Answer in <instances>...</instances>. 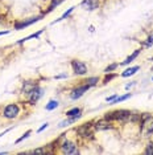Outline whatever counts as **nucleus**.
Instances as JSON below:
<instances>
[{
	"label": "nucleus",
	"instance_id": "1",
	"mask_svg": "<svg viewBox=\"0 0 153 155\" xmlns=\"http://www.w3.org/2000/svg\"><path fill=\"white\" fill-rule=\"evenodd\" d=\"M131 111L128 110H116L112 113H107L106 114V119L110 121H120V122H127L131 119Z\"/></svg>",
	"mask_w": 153,
	"mask_h": 155
},
{
	"label": "nucleus",
	"instance_id": "2",
	"mask_svg": "<svg viewBox=\"0 0 153 155\" xmlns=\"http://www.w3.org/2000/svg\"><path fill=\"white\" fill-rule=\"evenodd\" d=\"M141 131L145 136L150 135L153 133V117L144 115V119H142V123H141Z\"/></svg>",
	"mask_w": 153,
	"mask_h": 155
},
{
	"label": "nucleus",
	"instance_id": "3",
	"mask_svg": "<svg viewBox=\"0 0 153 155\" xmlns=\"http://www.w3.org/2000/svg\"><path fill=\"white\" fill-rule=\"evenodd\" d=\"M18 106L17 105H15V104H11V105H8V106H5V109H4V117L5 118H8V119H12V118H16L18 115Z\"/></svg>",
	"mask_w": 153,
	"mask_h": 155
},
{
	"label": "nucleus",
	"instance_id": "4",
	"mask_svg": "<svg viewBox=\"0 0 153 155\" xmlns=\"http://www.w3.org/2000/svg\"><path fill=\"white\" fill-rule=\"evenodd\" d=\"M61 152L62 154H78V150H76V146L73 142L66 141L61 146Z\"/></svg>",
	"mask_w": 153,
	"mask_h": 155
},
{
	"label": "nucleus",
	"instance_id": "5",
	"mask_svg": "<svg viewBox=\"0 0 153 155\" xmlns=\"http://www.w3.org/2000/svg\"><path fill=\"white\" fill-rule=\"evenodd\" d=\"M71 66H73L75 74H86L87 73V66L84 62L79 61V60H74L71 61Z\"/></svg>",
	"mask_w": 153,
	"mask_h": 155
},
{
	"label": "nucleus",
	"instance_id": "6",
	"mask_svg": "<svg viewBox=\"0 0 153 155\" xmlns=\"http://www.w3.org/2000/svg\"><path fill=\"white\" fill-rule=\"evenodd\" d=\"M90 89V85H87V84H84V85H82V86H79V88H76V89H74L73 91H71V99H78V98H81L82 96H83L84 93H86L87 90Z\"/></svg>",
	"mask_w": 153,
	"mask_h": 155
},
{
	"label": "nucleus",
	"instance_id": "7",
	"mask_svg": "<svg viewBox=\"0 0 153 155\" xmlns=\"http://www.w3.org/2000/svg\"><path fill=\"white\" fill-rule=\"evenodd\" d=\"M42 91H44L42 89H40V88H34L33 90H32L30 93H29V94H30V98H29L30 104H36V102L38 101V98L42 96Z\"/></svg>",
	"mask_w": 153,
	"mask_h": 155
},
{
	"label": "nucleus",
	"instance_id": "8",
	"mask_svg": "<svg viewBox=\"0 0 153 155\" xmlns=\"http://www.w3.org/2000/svg\"><path fill=\"white\" fill-rule=\"evenodd\" d=\"M82 7H84L89 11H92V9L98 8V0H83L82 1Z\"/></svg>",
	"mask_w": 153,
	"mask_h": 155
},
{
	"label": "nucleus",
	"instance_id": "9",
	"mask_svg": "<svg viewBox=\"0 0 153 155\" xmlns=\"http://www.w3.org/2000/svg\"><path fill=\"white\" fill-rule=\"evenodd\" d=\"M41 19V17H32V19H29V20H26V21H23V23H18V24H16V29H21V28H25V27H28V25H30V24H33V23H36V21H38V20Z\"/></svg>",
	"mask_w": 153,
	"mask_h": 155
},
{
	"label": "nucleus",
	"instance_id": "10",
	"mask_svg": "<svg viewBox=\"0 0 153 155\" xmlns=\"http://www.w3.org/2000/svg\"><path fill=\"white\" fill-rule=\"evenodd\" d=\"M139 69H140V66H132V68H128L127 70H124V72L121 73V77H129V76H133L135 73H136Z\"/></svg>",
	"mask_w": 153,
	"mask_h": 155
},
{
	"label": "nucleus",
	"instance_id": "11",
	"mask_svg": "<svg viewBox=\"0 0 153 155\" xmlns=\"http://www.w3.org/2000/svg\"><path fill=\"white\" fill-rule=\"evenodd\" d=\"M139 54H140V49H137V51H135L133 53H132V54H131V56H129V57H127V59L124 60L123 62H121V65H128L129 62H132V61H133V60L136 59V57L139 56Z\"/></svg>",
	"mask_w": 153,
	"mask_h": 155
},
{
	"label": "nucleus",
	"instance_id": "12",
	"mask_svg": "<svg viewBox=\"0 0 153 155\" xmlns=\"http://www.w3.org/2000/svg\"><path fill=\"white\" fill-rule=\"evenodd\" d=\"M111 127L112 126L108 122H104V121H98L96 125H95V129H98V130H106V129H111Z\"/></svg>",
	"mask_w": 153,
	"mask_h": 155
},
{
	"label": "nucleus",
	"instance_id": "13",
	"mask_svg": "<svg viewBox=\"0 0 153 155\" xmlns=\"http://www.w3.org/2000/svg\"><path fill=\"white\" fill-rule=\"evenodd\" d=\"M57 106H58V101H54V99H52V101L47 102V105L45 106V109H46L47 111H50V110H54Z\"/></svg>",
	"mask_w": 153,
	"mask_h": 155
},
{
	"label": "nucleus",
	"instance_id": "14",
	"mask_svg": "<svg viewBox=\"0 0 153 155\" xmlns=\"http://www.w3.org/2000/svg\"><path fill=\"white\" fill-rule=\"evenodd\" d=\"M34 88H37V86L34 85V84H29V82H26V84H25V86H24V88H23V90H24V93L29 94L32 90H33Z\"/></svg>",
	"mask_w": 153,
	"mask_h": 155
},
{
	"label": "nucleus",
	"instance_id": "15",
	"mask_svg": "<svg viewBox=\"0 0 153 155\" xmlns=\"http://www.w3.org/2000/svg\"><path fill=\"white\" fill-rule=\"evenodd\" d=\"M79 113H81V109H79V107H74V109L69 110V111L66 113V115H67V117H75V115H78Z\"/></svg>",
	"mask_w": 153,
	"mask_h": 155
},
{
	"label": "nucleus",
	"instance_id": "16",
	"mask_svg": "<svg viewBox=\"0 0 153 155\" xmlns=\"http://www.w3.org/2000/svg\"><path fill=\"white\" fill-rule=\"evenodd\" d=\"M129 97H131V94H125V96H121V97H116L115 99H113L112 101V104H119V102H123V101H125L127 98H129Z\"/></svg>",
	"mask_w": 153,
	"mask_h": 155
},
{
	"label": "nucleus",
	"instance_id": "17",
	"mask_svg": "<svg viewBox=\"0 0 153 155\" xmlns=\"http://www.w3.org/2000/svg\"><path fill=\"white\" fill-rule=\"evenodd\" d=\"M41 32L42 31H40V32H37V33H34V35H30V36H28V37H25V39H23V40H20L18 41V44H21V43H24V41H28V40H30V39H37L40 35H41Z\"/></svg>",
	"mask_w": 153,
	"mask_h": 155
},
{
	"label": "nucleus",
	"instance_id": "18",
	"mask_svg": "<svg viewBox=\"0 0 153 155\" xmlns=\"http://www.w3.org/2000/svg\"><path fill=\"white\" fill-rule=\"evenodd\" d=\"M98 81H99V78H98V77H91V78H87V80L84 81V82H86L87 85L92 86V85H95V84H96Z\"/></svg>",
	"mask_w": 153,
	"mask_h": 155
},
{
	"label": "nucleus",
	"instance_id": "19",
	"mask_svg": "<svg viewBox=\"0 0 153 155\" xmlns=\"http://www.w3.org/2000/svg\"><path fill=\"white\" fill-rule=\"evenodd\" d=\"M73 9H74V7H71V8H69V9H67V11H66V12H65V14H63V15H62V16H61V17H59V19H58V20H55V21H59V20H63V19H66V17H67V16H69V15H70V14H71V12H73ZM55 21H54V23H55ZM54 23H53V24H54Z\"/></svg>",
	"mask_w": 153,
	"mask_h": 155
},
{
	"label": "nucleus",
	"instance_id": "20",
	"mask_svg": "<svg viewBox=\"0 0 153 155\" xmlns=\"http://www.w3.org/2000/svg\"><path fill=\"white\" fill-rule=\"evenodd\" d=\"M30 133H32V131H30V130H28V131H26V133H25V134H24V135H23V136H21V138H18V139H17V141H16V143H20V142H23V141H24V139H26V138H28V136H29V135H30Z\"/></svg>",
	"mask_w": 153,
	"mask_h": 155
},
{
	"label": "nucleus",
	"instance_id": "21",
	"mask_svg": "<svg viewBox=\"0 0 153 155\" xmlns=\"http://www.w3.org/2000/svg\"><path fill=\"white\" fill-rule=\"evenodd\" d=\"M145 154L148 155H153V143H149L147 147V150H145Z\"/></svg>",
	"mask_w": 153,
	"mask_h": 155
},
{
	"label": "nucleus",
	"instance_id": "22",
	"mask_svg": "<svg viewBox=\"0 0 153 155\" xmlns=\"http://www.w3.org/2000/svg\"><path fill=\"white\" fill-rule=\"evenodd\" d=\"M63 0H53L52 1V4H50V9H53L54 8V6H58V4H61Z\"/></svg>",
	"mask_w": 153,
	"mask_h": 155
},
{
	"label": "nucleus",
	"instance_id": "23",
	"mask_svg": "<svg viewBox=\"0 0 153 155\" xmlns=\"http://www.w3.org/2000/svg\"><path fill=\"white\" fill-rule=\"evenodd\" d=\"M116 68H118V64H113V65H110V66H108V68H106V70H104V72H106V73H110V72H111V70H113V69H116Z\"/></svg>",
	"mask_w": 153,
	"mask_h": 155
},
{
	"label": "nucleus",
	"instance_id": "24",
	"mask_svg": "<svg viewBox=\"0 0 153 155\" xmlns=\"http://www.w3.org/2000/svg\"><path fill=\"white\" fill-rule=\"evenodd\" d=\"M113 77H115V76H113V74H111V76H107V77L104 78V84H106V82H108V81H111Z\"/></svg>",
	"mask_w": 153,
	"mask_h": 155
},
{
	"label": "nucleus",
	"instance_id": "25",
	"mask_svg": "<svg viewBox=\"0 0 153 155\" xmlns=\"http://www.w3.org/2000/svg\"><path fill=\"white\" fill-rule=\"evenodd\" d=\"M46 127H47V123H45V125H42L41 127L38 129V133H41V131H44V130H45V129H46Z\"/></svg>",
	"mask_w": 153,
	"mask_h": 155
},
{
	"label": "nucleus",
	"instance_id": "26",
	"mask_svg": "<svg viewBox=\"0 0 153 155\" xmlns=\"http://www.w3.org/2000/svg\"><path fill=\"white\" fill-rule=\"evenodd\" d=\"M152 43H153V33L149 36V39H148V44H147V45H150Z\"/></svg>",
	"mask_w": 153,
	"mask_h": 155
},
{
	"label": "nucleus",
	"instance_id": "27",
	"mask_svg": "<svg viewBox=\"0 0 153 155\" xmlns=\"http://www.w3.org/2000/svg\"><path fill=\"white\" fill-rule=\"evenodd\" d=\"M3 35H8V31H4V32H0V36H3Z\"/></svg>",
	"mask_w": 153,
	"mask_h": 155
}]
</instances>
